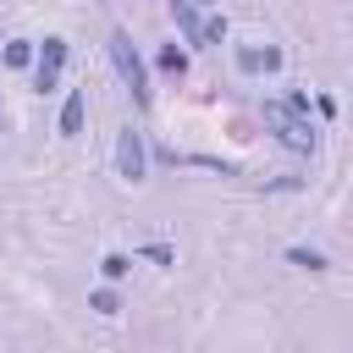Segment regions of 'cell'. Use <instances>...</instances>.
Wrapping results in <instances>:
<instances>
[{
  "label": "cell",
  "instance_id": "12",
  "mask_svg": "<svg viewBox=\"0 0 353 353\" xmlns=\"http://www.w3.org/2000/svg\"><path fill=\"white\" fill-rule=\"evenodd\" d=\"M88 309H99V314H121V298H116V287H99V292L88 298Z\"/></svg>",
  "mask_w": 353,
  "mask_h": 353
},
{
  "label": "cell",
  "instance_id": "6",
  "mask_svg": "<svg viewBox=\"0 0 353 353\" xmlns=\"http://www.w3.org/2000/svg\"><path fill=\"white\" fill-rule=\"evenodd\" d=\"M237 66L243 72H276L281 66V50H254L248 44V50H237Z\"/></svg>",
  "mask_w": 353,
  "mask_h": 353
},
{
  "label": "cell",
  "instance_id": "9",
  "mask_svg": "<svg viewBox=\"0 0 353 353\" xmlns=\"http://www.w3.org/2000/svg\"><path fill=\"white\" fill-rule=\"evenodd\" d=\"M160 72H165V77H176V83H182V77H188V55H182V50H176V44H165V50H160Z\"/></svg>",
  "mask_w": 353,
  "mask_h": 353
},
{
  "label": "cell",
  "instance_id": "11",
  "mask_svg": "<svg viewBox=\"0 0 353 353\" xmlns=\"http://www.w3.org/2000/svg\"><path fill=\"white\" fill-rule=\"evenodd\" d=\"M6 66H33V44L28 39H11L6 44Z\"/></svg>",
  "mask_w": 353,
  "mask_h": 353
},
{
  "label": "cell",
  "instance_id": "7",
  "mask_svg": "<svg viewBox=\"0 0 353 353\" xmlns=\"http://www.w3.org/2000/svg\"><path fill=\"white\" fill-rule=\"evenodd\" d=\"M287 265L314 270V276H320V270H331V265H325V254H320V248H303V243H292V248H287Z\"/></svg>",
  "mask_w": 353,
  "mask_h": 353
},
{
  "label": "cell",
  "instance_id": "15",
  "mask_svg": "<svg viewBox=\"0 0 353 353\" xmlns=\"http://www.w3.org/2000/svg\"><path fill=\"white\" fill-rule=\"evenodd\" d=\"M165 6H171V0H165Z\"/></svg>",
  "mask_w": 353,
  "mask_h": 353
},
{
  "label": "cell",
  "instance_id": "8",
  "mask_svg": "<svg viewBox=\"0 0 353 353\" xmlns=\"http://www.w3.org/2000/svg\"><path fill=\"white\" fill-rule=\"evenodd\" d=\"M61 132H66V138L83 132V94H66V105H61Z\"/></svg>",
  "mask_w": 353,
  "mask_h": 353
},
{
  "label": "cell",
  "instance_id": "2",
  "mask_svg": "<svg viewBox=\"0 0 353 353\" xmlns=\"http://www.w3.org/2000/svg\"><path fill=\"white\" fill-rule=\"evenodd\" d=\"M298 116H303L298 105H265V121L276 127V138H281L287 149H303V154H309V149H314V132H309V121H298Z\"/></svg>",
  "mask_w": 353,
  "mask_h": 353
},
{
  "label": "cell",
  "instance_id": "10",
  "mask_svg": "<svg viewBox=\"0 0 353 353\" xmlns=\"http://www.w3.org/2000/svg\"><path fill=\"white\" fill-rule=\"evenodd\" d=\"M127 270H132V259H127V254H105V259H99V276H105V281H121Z\"/></svg>",
  "mask_w": 353,
  "mask_h": 353
},
{
  "label": "cell",
  "instance_id": "5",
  "mask_svg": "<svg viewBox=\"0 0 353 353\" xmlns=\"http://www.w3.org/2000/svg\"><path fill=\"white\" fill-rule=\"evenodd\" d=\"M171 17H176V28H182L188 44H204V22H199V11H193L188 0H171Z\"/></svg>",
  "mask_w": 353,
  "mask_h": 353
},
{
  "label": "cell",
  "instance_id": "3",
  "mask_svg": "<svg viewBox=\"0 0 353 353\" xmlns=\"http://www.w3.org/2000/svg\"><path fill=\"white\" fill-rule=\"evenodd\" d=\"M116 171H121V182H143V171H149V160H143V138H138L132 127L116 132Z\"/></svg>",
  "mask_w": 353,
  "mask_h": 353
},
{
  "label": "cell",
  "instance_id": "4",
  "mask_svg": "<svg viewBox=\"0 0 353 353\" xmlns=\"http://www.w3.org/2000/svg\"><path fill=\"white\" fill-rule=\"evenodd\" d=\"M61 66H66V39H44V50H39V61H33V88L50 94V88L61 83Z\"/></svg>",
  "mask_w": 353,
  "mask_h": 353
},
{
  "label": "cell",
  "instance_id": "13",
  "mask_svg": "<svg viewBox=\"0 0 353 353\" xmlns=\"http://www.w3.org/2000/svg\"><path fill=\"white\" fill-rule=\"evenodd\" d=\"M143 259H154V265H171V259H176V254H171V248H165V243H143Z\"/></svg>",
  "mask_w": 353,
  "mask_h": 353
},
{
  "label": "cell",
  "instance_id": "14",
  "mask_svg": "<svg viewBox=\"0 0 353 353\" xmlns=\"http://www.w3.org/2000/svg\"><path fill=\"white\" fill-rule=\"evenodd\" d=\"M221 39H226V22L210 17V22H204V44H221Z\"/></svg>",
  "mask_w": 353,
  "mask_h": 353
},
{
  "label": "cell",
  "instance_id": "1",
  "mask_svg": "<svg viewBox=\"0 0 353 353\" xmlns=\"http://www.w3.org/2000/svg\"><path fill=\"white\" fill-rule=\"evenodd\" d=\"M105 50H110V61H116V72H121L127 94H132L138 105H149V72H143V55L132 50V33H127V28H110Z\"/></svg>",
  "mask_w": 353,
  "mask_h": 353
}]
</instances>
